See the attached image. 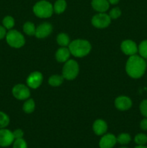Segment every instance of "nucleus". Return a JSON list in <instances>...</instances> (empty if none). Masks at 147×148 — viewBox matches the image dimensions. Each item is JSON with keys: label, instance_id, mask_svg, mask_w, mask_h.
I'll return each instance as SVG.
<instances>
[{"label": "nucleus", "instance_id": "obj_23", "mask_svg": "<svg viewBox=\"0 0 147 148\" xmlns=\"http://www.w3.org/2000/svg\"><path fill=\"white\" fill-rule=\"evenodd\" d=\"M134 142L137 145H145L147 143V135L144 133H139L135 136Z\"/></svg>", "mask_w": 147, "mask_h": 148}, {"label": "nucleus", "instance_id": "obj_10", "mask_svg": "<svg viewBox=\"0 0 147 148\" xmlns=\"http://www.w3.org/2000/svg\"><path fill=\"white\" fill-rule=\"evenodd\" d=\"M120 49L125 55L130 56L135 55L138 52V46L136 43L131 40H123L120 45Z\"/></svg>", "mask_w": 147, "mask_h": 148}, {"label": "nucleus", "instance_id": "obj_26", "mask_svg": "<svg viewBox=\"0 0 147 148\" xmlns=\"http://www.w3.org/2000/svg\"><path fill=\"white\" fill-rule=\"evenodd\" d=\"M10 117L5 113L0 111V129L6 128L10 124Z\"/></svg>", "mask_w": 147, "mask_h": 148}, {"label": "nucleus", "instance_id": "obj_30", "mask_svg": "<svg viewBox=\"0 0 147 148\" xmlns=\"http://www.w3.org/2000/svg\"><path fill=\"white\" fill-rule=\"evenodd\" d=\"M13 132V135H14V140L16 139H20L23 138V136H24V132L22 130L20 129H17V130H15Z\"/></svg>", "mask_w": 147, "mask_h": 148}, {"label": "nucleus", "instance_id": "obj_6", "mask_svg": "<svg viewBox=\"0 0 147 148\" xmlns=\"http://www.w3.org/2000/svg\"><path fill=\"white\" fill-rule=\"evenodd\" d=\"M111 23V18L109 14L105 12H99L93 16L92 19V24L97 28H105L108 27Z\"/></svg>", "mask_w": 147, "mask_h": 148}, {"label": "nucleus", "instance_id": "obj_13", "mask_svg": "<svg viewBox=\"0 0 147 148\" xmlns=\"http://www.w3.org/2000/svg\"><path fill=\"white\" fill-rule=\"evenodd\" d=\"M53 30V26L48 23H44L40 24L36 27V31L35 36L37 38H44L48 36Z\"/></svg>", "mask_w": 147, "mask_h": 148}, {"label": "nucleus", "instance_id": "obj_33", "mask_svg": "<svg viewBox=\"0 0 147 148\" xmlns=\"http://www.w3.org/2000/svg\"><path fill=\"white\" fill-rule=\"evenodd\" d=\"M108 1H109L110 4H116L119 2L120 0H108Z\"/></svg>", "mask_w": 147, "mask_h": 148}, {"label": "nucleus", "instance_id": "obj_19", "mask_svg": "<svg viewBox=\"0 0 147 148\" xmlns=\"http://www.w3.org/2000/svg\"><path fill=\"white\" fill-rule=\"evenodd\" d=\"M63 79L62 75H52L51 77H50L48 79V83L49 85H51L53 87H59L63 83Z\"/></svg>", "mask_w": 147, "mask_h": 148}, {"label": "nucleus", "instance_id": "obj_27", "mask_svg": "<svg viewBox=\"0 0 147 148\" xmlns=\"http://www.w3.org/2000/svg\"><path fill=\"white\" fill-rule=\"evenodd\" d=\"M12 145V148H27V143L23 138L14 140Z\"/></svg>", "mask_w": 147, "mask_h": 148}, {"label": "nucleus", "instance_id": "obj_16", "mask_svg": "<svg viewBox=\"0 0 147 148\" xmlns=\"http://www.w3.org/2000/svg\"><path fill=\"white\" fill-rule=\"evenodd\" d=\"M71 52L69 49L66 47H61L56 53V59L60 63H63V62H66L69 60V57H70Z\"/></svg>", "mask_w": 147, "mask_h": 148}, {"label": "nucleus", "instance_id": "obj_25", "mask_svg": "<svg viewBox=\"0 0 147 148\" xmlns=\"http://www.w3.org/2000/svg\"><path fill=\"white\" fill-rule=\"evenodd\" d=\"M3 26L7 30H11L14 26V20L11 16H6L2 21Z\"/></svg>", "mask_w": 147, "mask_h": 148}, {"label": "nucleus", "instance_id": "obj_1", "mask_svg": "<svg viewBox=\"0 0 147 148\" xmlns=\"http://www.w3.org/2000/svg\"><path fill=\"white\" fill-rule=\"evenodd\" d=\"M146 69V63L144 58L138 55H133L128 58L125 65L127 74L131 77L138 79L144 75Z\"/></svg>", "mask_w": 147, "mask_h": 148}, {"label": "nucleus", "instance_id": "obj_18", "mask_svg": "<svg viewBox=\"0 0 147 148\" xmlns=\"http://www.w3.org/2000/svg\"><path fill=\"white\" fill-rule=\"evenodd\" d=\"M53 7V12L56 14H61L66 9V1L65 0H57Z\"/></svg>", "mask_w": 147, "mask_h": 148}, {"label": "nucleus", "instance_id": "obj_4", "mask_svg": "<svg viewBox=\"0 0 147 148\" xmlns=\"http://www.w3.org/2000/svg\"><path fill=\"white\" fill-rule=\"evenodd\" d=\"M79 72V66L75 60H68L65 62V64L62 70V76L64 79L68 80L74 79L77 77Z\"/></svg>", "mask_w": 147, "mask_h": 148}, {"label": "nucleus", "instance_id": "obj_32", "mask_svg": "<svg viewBox=\"0 0 147 148\" xmlns=\"http://www.w3.org/2000/svg\"><path fill=\"white\" fill-rule=\"evenodd\" d=\"M7 29L4 27V26L0 25V40L4 38V37H6V35H7V31H6Z\"/></svg>", "mask_w": 147, "mask_h": 148}, {"label": "nucleus", "instance_id": "obj_29", "mask_svg": "<svg viewBox=\"0 0 147 148\" xmlns=\"http://www.w3.org/2000/svg\"><path fill=\"white\" fill-rule=\"evenodd\" d=\"M139 108L141 114L147 118V100H144L141 101Z\"/></svg>", "mask_w": 147, "mask_h": 148}, {"label": "nucleus", "instance_id": "obj_11", "mask_svg": "<svg viewBox=\"0 0 147 148\" xmlns=\"http://www.w3.org/2000/svg\"><path fill=\"white\" fill-rule=\"evenodd\" d=\"M117 143V137L114 134L108 133L101 137L99 142V148H113Z\"/></svg>", "mask_w": 147, "mask_h": 148}, {"label": "nucleus", "instance_id": "obj_5", "mask_svg": "<svg viewBox=\"0 0 147 148\" xmlns=\"http://www.w3.org/2000/svg\"><path fill=\"white\" fill-rule=\"evenodd\" d=\"M6 40L11 47L15 49L22 47L25 43L23 35L16 30H10L8 33H7Z\"/></svg>", "mask_w": 147, "mask_h": 148}, {"label": "nucleus", "instance_id": "obj_22", "mask_svg": "<svg viewBox=\"0 0 147 148\" xmlns=\"http://www.w3.org/2000/svg\"><path fill=\"white\" fill-rule=\"evenodd\" d=\"M35 104L33 99H28L23 104V111L27 114H31L34 111Z\"/></svg>", "mask_w": 147, "mask_h": 148}, {"label": "nucleus", "instance_id": "obj_24", "mask_svg": "<svg viewBox=\"0 0 147 148\" xmlns=\"http://www.w3.org/2000/svg\"><path fill=\"white\" fill-rule=\"evenodd\" d=\"M138 51L140 56L144 59H147V40H144L141 42L138 47Z\"/></svg>", "mask_w": 147, "mask_h": 148}, {"label": "nucleus", "instance_id": "obj_12", "mask_svg": "<svg viewBox=\"0 0 147 148\" xmlns=\"http://www.w3.org/2000/svg\"><path fill=\"white\" fill-rule=\"evenodd\" d=\"M132 101L128 96L121 95L118 97L115 101V106L120 111H127L132 106Z\"/></svg>", "mask_w": 147, "mask_h": 148}, {"label": "nucleus", "instance_id": "obj_15", "mask_svg": "<svg viewBox=\"0 0 147 148\" xmlns=\"http://www.w3.org/2000/svg\"><path fill=\"white\" fill-rule=\"evenodd\" d=\"M92 7L98 12H105L109 9L110 3L108 0H92Z\"/></svg>", "mask_w": 147, "mask_h": 148}, {"label": "nucleus", "instance_id": "obj_7", "mask_svg": "<svg viewBox=\"0 0 147 148\" xmlns=\"http://www.w3.org/2000/svg\"><path fill=\"white\" fill-rule=\"evenodd\" d=\"M12 94L17 99L23 101L27 100L30 95V91L28 87L23 84H17L12 88Z\"/></svg>", "mask_w": 147, "mask_h": 148}, {"label": "nucleus", "instance_id": "obj_17", "mask_svg": "<svg viewBox=\"0 0 147 148\" xmlns=\"http://www.w3.org/2000/svg\"><path fill=\"white\" fill-rule=\"evenodd\" d=\"M56 40H57L58 44L61 46V47L69 46V43H70V38H69V36L64 33H59L57 36Z\"/></svg>", "mask_w": 147, "mask_h": 148}, {"label": "nucleus", "instance_id": "obj_20", "mask_svg": "<svg viewBox=\"0 0 147 148\" xmlns=\"http://www.w3.org/2000/svg\"><path fill=\"white\" fill-rule=\"evenodd\" d=\"M131 137L128 133H121L117 137V143L122 145H125L131 143Z\"/></svg>", "mask_w": 147, "mask_h": 148}, {"label": "nucleus", "instance_id": "obj_2", "mask_svg": "<svg viewBox=\"0 0 147 148\" xmlns=\"http://www.w3.org/2000/svg\"><path fill=\"white\" fill-rule=\"evenodd\" d=\"M69 49L71 54L75 57L82 58L89 54L92 49V46L88 40L76 39L69 43Z\"/></svg>", "mask_w": 147, "mask_h": 148}, {"label": "nucleus", "instance_id": "obj_21", "mask_svg": "<svg viewBox=\"0 0 147 148\" xmlns=\"http://www.w3.org/2000/svg\"><path fill=\"white\" fill-rule=\"evenodd\" d=\"M23 30L28 36H35L36 31V27L31 22H26L23 25Z\"/></svg>", "mask_w": 147, "mask_h": 148}, {"label": "nucleus", "instance_id": "obj_8", "mask_svg": "<svg viewBox=\"0 0 147 148\" xmlns=\"http://www.w3.org/2000/svg\"><path fill=\"white\" fill-rule=\"evenodd\" d=\"M14 141L13 132L7 129H0V147H7Z\"/></svg>", "mask_w": 147, "mask_h": 148}, {"label": "nucleus", "instance_id": "obj_34", "mask_svg": "<svg viewBox=\"0 0 147 148\" xmlns=\"http://www.w3.org/2000/svg\"><path fill=\"white\" fill-rule=\"evenodd\" d=\"M134 148H147V146L146 145H137Z\"/></svg>", "mask_w": 147, "mask_h": 148}, {"label": "nucleus", "instance_id": "obj_35", "mask_svg": "<svg viewBox=\"0 0 147 148\" xmlns=\"http://www.w3.org/2000/svg\"><path fill=\"white\" fill-rule=\"evenodd\" d=\"M120 148H128V147H125V146H123V147H120Z\"/></svg>", "mask_w": 147, "mask_h": 148}, {"label": "nucleus", "instance_id": "obj_31", "mask_svg": "<svg viewBox=\"0 0 147 148\" xmlns=\"http://www.w3.org/2000/svg\"><path fill=\"white\" fill-rule=\"evenodd\" d=\"M140 127L142 130L147 131V118L144 119L140 123Z\"/></svg>", "mask_w": 147, "mask_h": 148}, {"label": "nucleus", "instance_id": "obj_28", "mask_svg": "<svg viewBox=\"0 0 147 148\" xmlns=\"http://www.w3.org/2000/svg\"><path fill=\"white\" fill-rule=\"evenodd\" d=\"M120 15L121 10H120V8H118V7H115V8L112 9L109 13V16L111 18V20H112V19L115 20V19L118 18Z\"/></svg>", "mask_w": 147, "mask_h": 148}, {"label": "nucleus", "instance_id": "obj_9", "mask_svg": "<svg viewBox=\"0 0 147 148\" xmlns=\"http://www.w3.org/2000/svg\"><path fill=\"white\" fill-rule=\"evenodd\" d=\"M43 75L39 72H33L27 78V85L29 88L36 89L41 85L43 82Z\"/></svg>", "mask_w": 147, "mask_h": 148}, {"label": "nucleus", "instance_id": "obj_14", "mask_svg": "<svg viewBox=\"0 0 147 148\" xmlns=\"http://www.w3.org/2000/svg\"><path fill=\"white\" fill-rule=\"evenodd\" d=\"M93 131L95 134L97 136H102L103 134H106L108 131V124L104 120L102 119H97L94 122Z\"/></svg>", "mask_w": 147, "mask_h": 148}, {"label": "nucleus", "instance_id": "obj_3", "mask_svg": "<svg viewBox=\"0 0 147 148\" xmlns=\"http://www.w3.org/2000/svg\"><path fill=\"white\" fill-rule=\"evenodd\" d=\"M33 12L40 18H48L53 14V7L48 1L42 0L35 4L33 7Z\"/></svg>", "mask_w": 147, "mask_h": 148}]
</instances>
